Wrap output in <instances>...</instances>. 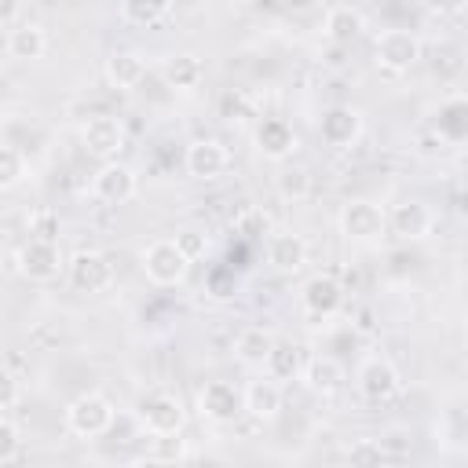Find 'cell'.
Masks as SVG:
<instances>
[{
  "label": "cell",
  "mask_w": 468,
  "mask_h": 468,
  "mask_svg": "<svg viewBox=\"0 0 468 468\" xmlns=\"http://www.w3.org/2000/svg\"><path fill=\"white\" fill-rule=\"evenodd\" d=\"M431 208L424 201H402L388 212V227L402 238V241H420L431 234Z\"/></svg>",
  "instance_id": "cell-19"
},
{
  "label": "cell",
  "mask_w": 468,
  "mask_h": 468,
  "mask_svg": "<svg viewBox=\"0 0 468 468\" xmlns=\"http://www.w3.org/2000/svg\"><path fill=\"white\" fill-rule=\"evenodd\" d=\"M186 457H190V450H186V439H179V431L176 435H154L146 453H143V461H150V464H176Z\"/></svg>",
  "instance_id": "cell-27"
},
{
  "label": "cell",
  "mask_w": 468,
  "mask_h": 468,
  "mask_svg": "<svg viewBox=\"0 0 468 468\" xmlns=\"http://www.w3.org/2000/svg\"><path fill=\"white\" fill-rule=\"evenodd\" d=\"M322 33L329 44L336 48H347L351 40H358L366 33V15L355 7V4H333L322 18Z\"/></svg>",
  "instance_id": "cell-16"
},
{
  "label": "cell",
  "mask_w": 468,
  "mask_h": 468,
  "mask_svg": "<svg viewBox=\"0 0 468 468\" xmlns=\"http://www.w3.org/2000/svg\"><path fill=\"white\" fill-rule=\"evenodd\" d=\"M18 450H22V431L15 424V413H4L0 417V464H15Z\"/></svg>",
  "instance_id": "cell-31"
},
{
  "label": "cell",
  "mask_w": 468,
  "mask_h": 468,
  "mask_svg": "<svg viewBox=\"0 0 468 468\" xmlns=\"http://www.w3.org/2000/svg\"><path fill=\"white\" fill-rule=\"evenodd\" d=\"M197 410L205 420L212 424H234L241 413H245V391H238L234 384L227 380H208L201 391H197Z\"/></svg>",
  "instance_id": "cell-7"
},
{
  "label": "cell",
  "mask_w": 468,
  "mask_h": 468,
  "mask_svg": "<svg viewBox=\"0 0 468 468\" xmlns=\"http://www.w3.org/2000/svg\"><path fill=\"white\" fill-rule=\"evenodd\" d=\"M282 4H285L289 11H311V7L318 4V0H282Z\"/></svg>",
  "instance_id": "cell-39"
},
{
  "label": "cell",
  "mask_w": 468,
  "mask_h": 468,
  "mask_svg": "<svg viewBox=\"0 0 468 468\" xmlns=\"http://www.w3.org/2000/svg\"><path fill=\"white\" fill-rule=\"evenodd\" d=\"M234 230L245 234V238H260V234L271 230V216H267L263 208H245V212L234 219Z\"/></svg>",
  "instance_id": "cell-32"
},
{
  "label": "cell",
  "mask_w": 468,
  "mask_h": 468,
  "mask_svg": "<svg viewBox=\"0 0 468 468\" xmlns=\"http://www.w3.org/2000/svg\"><path fill=\"white\" fill-rule=\"evenodd\" d=\"M267 377H274V380H292V377H300L303 373V358H300V347L296 344H289V340H274V347H271V358H267Z\"/></svg>",
  "instance_id": "cell-26"
},
{
  "label": "cell",
  "mask_w": 468,
  "mask_h": 468,
  "mask_svg": "<svg viewBox=\"0 0 468 468\" xmlns=\"http://www.w3.org/2000/svg\"><path fill=\"white\" fill-rule=\"evenodd\" d=\"M176 241H179V249H183L190 260H201V256L208 252V234H201V230H194V227L179 230V234H176Z\"/></svg>",
  "instance_id": "cell-35"
},
{
  "label": "cell",
  "mask_w": 468,
  "mask_h": 468,
  "mask_svg": "<svg viewBox=\"0 0 468 468\" xmlns=\"http://www.w3.org/2000/svg\"><path fill=\"white\" fill-rule=\"evenodd\" d=\"M274 340H278V336H274L271 329H263V325H249V329L238 333V340H234V355H238L241 366H249V369H263L267 358H271Z\"/></svg>",
  "instance_id": "cell-21"
},
{
  "label": "cell",
  "mask_w": 468,
  "mask_h": 468,
  "mask_svg": "<svg viewBox=\"0 0 468 468\" xmlns=\"http://www.w3.org/2000/svg\"><path fill=\"white\" fill-rule=\"evenodd\" d=\"M285 406V395H282V380L274 377H260V380H249L245 384V413L260 424H271Z\"/></svg>",
  "instance_id": "cell-15"
},
{
  "label": "cell",
  "mask_w": 468,
  "mask_h": 468,
  "mask_svg": "<svg viewBox=\"0 0 468 468\" xmlns=\"http://www.w3.org/2000/svg\"><path fill=\"white\" fill-rule=\"evenodd\" d=\"M161 77H165V84L176 88V91H194V88L205 80V66H201L197 55L179 51V55H168V58H165Z\"/></svg>",
  "instance_id": "cell-24"
},
{
  "label": "cell",
  "mask_w": 468,
  "mask_h": 468,
  "mask_svg": "<svg viewBox=\"0 0 468 468\" xmlns=\"http://www.w3.org/2000/svg\"><path fill=\"white\" fill-rule=\"evenodd\" d=\"M190 263L194 260L179 249L176 238H157V241H150L143 249V271H146V278L154 285H179L186 278Z\"/></svg>",
  "instance_id": "cell-2"
},
{
  "label": "cell",
  "mask_w": 468,
  "mask_h": 468,
  "mask_svg": "<svg viewBox=\"0 0 468 468\" xmlns=\"http://www.w3.org/2000/svg\"><path fill=\"white\" fill-rule=\"evenodd\" d=\"M388 230V216L380 205L373 201H347L340 208V234L351 238V241H377L380 234Z\"/></svg>",
  "instance_id": "cell-9"
},
{
  "label": "cell",
  "mask_w": 468,
  "mask_h": 468,
  "mask_svg": "<svg viewBox=\"0 0 468 468\" xmlns=\"http://www.w3.org/2000/svg\"><path fill=\"white\" fill-rule=\"evenodd\" d=\"M453 212H457L461 219H468V186H461V190L453 194Z\"/></svg>",
  "instance_id": "cell-38"
},
{
  "label": "cell",
  "mask_w": 468,
  "mask_h": 468,
  "mask_svg": "<svg viewBox=\"0 0 468 468\" xmlns=\"http://www.w3.org/2000/svg\"><path fill=\"white\" fill-rule=\"evenodd\" d=\"M66 260L58 252V241L51 238H29L18 249V274H26L29 282H55L62 274Z\"/></svg>",
  "instance_id": "cell-6"
},
{
  "label": "cell",
  "mask_w": 468,
  "mask_h": 468,
  "mask_svg": "<svg viewBox=\"0 0 468 468\" xmlns=\"http://www.w3.org/2000/svg\"><path fill=\"white\" fill-rule=\"evenodd\" d=\"M18 15H22V0H0V26L4 29H15Z\"/></svg>",
  "instance_id": "cell-36"
},
{
  "label": "cell",
  "mask_w": 468,
  "mask_h": 468,
  "mask_svg": "<svg viewBox=\"0 0 468 468\" xmlns=\"http://www.w3.org/2000/svg\"><path fill=\"white\" fill-rule=\"evenodd\" d=\"M29 176V161L18 146H0V190H15Z\"/></svg>",
  "instance_id": "cell-30"
},
{
  "label": "cell",
  "mask_w": 468,
  "mask_h": 468,
  "mask_svg": "<svg viewBox=\"0 0 468 468\" xmlns=\"http://www.w3.org/2000/svg\"><path fill=\"white\" fill-rule=\"evenodd\" d=\"M373 55H377V66L388 69V73H406L410 66H417L420 58V40L417 33L410 29H384L373 44Z\"/></svg>",
  "instance_id": "cell-5"
},
{
  "label": "cell",
  "mask_w": 468,
  "mask_h": 468,
  "mask_svg": "<svg viewBox=\"0 0 468 468\" xmlns=\"http://www.w3.org/2000/svg\"><path fill=\"white\" fill-rule=\"evenodd\" d=\"M48 51V33L37 22H22L15 29H7V55L15 62H37Z\"/></svg>",
  "instance_id": "cell-23"
},
{
  "label": "cell",
  "mask_w": 468,
  "mask_h": 468,
  "mask_svg": "<svg viewBox=\"0 0 468 468\" xmlns=\"http://www.w3.org/2000/svg\"><path fill=\"white\" fill-rule=\"evenodd\" d=\"M267 263L282 274H296L307 263V241L292 230H278L267 238Z\"/></svg>",
  "instance_id": "cell-20"
},
{
  "label": "cell",
  "mask_w": 468,
  "mask_h": 468,
  "mask_svg": "<svg viewBox=\"0 0 468 468\" xmlns=\"http://www.w3.org/2000/svg\"><path fill=\"white\" fill-rule=\"evenodd\" d=\"M296 146H300V139H296V132H292L289 121H282V117H267V121L256 124V150H260L263 157H271V161H285V157L296 154Z\"/></svg>",
  "instance_id": "cell-17"
},
{
  "label": "cell",
  "mask_w": 468,
  "mask_h": 468,
  "mask_svg": "<svg viewBox=\"0 0 468 468\" xmlns=\"http://www.w3.org/2000/svg\"><path fill=\"white\" fill-rule=\"evenodd\" d=\"M318 135H322L325 146L344 150V146H351V143L362 135V113H358L355 106H347V102L329 106V110L322 113V121H318Z\"/></svg>",
  "instance_id": "cell-13"
},
{
  "label": "cell",
  "mask_w": 468,
  "mask_h": 468,
  "mask_svg": "<svg viewBox=\"0 0 468 468\" xmlns=\"http://www.w3.org/2000/svg\"><path fill=\"white\" fill-rule=\"evenodd\" d=\"M91 194L99 201H106V205H124V201H132L139 194V179H135V172L128 165H121L113 157V161H102L99 172L91 176Z\"/></svg>",
  "instance_id": "cell-8"
},
{
  "label": "cell",
  "mask_w": 468,
  "mask_h": 468,
  "mask_svg": "<svg viewBox=\"0 0 468 468\" xmlns=\"http://www.w3.org/2000/svg\"><path fill=\"white\" fill-rule=\"evenodd\" d=\"M439 139L446 143H464L468 139V95H453L439 106Z\"/></svg>",
  "instance_id": "cell-25"
},
{
  "label": "cell",
  "mask_w": 468,
  "mask_h": 468,
  "mask_svg": "<svg viewBox=\"0 0 468 468\" xmlns=\"http://www.w3.org/2000/svg\"><path fill=\"white\" fill-rule=\"evenodd\" d=\"M29 234L33 238H58V216L51 212V208H37L33 216H29Z\"/></svg>",
  "instance_id": "cell-34"
},
{
  "label": "cell",
  "mask_w": 468,
  "mask_h": 468,
  "mask_svg": "<svg viewBox=\"0 0 468 468\" xmlns=\"http://www.w3.org/2000/svg\"><path fill=\"white\" fill-rule=\"evenodd\" d=\"M274 190L285 197V201H303L311 194V172L303 165H285L278 176H274Z\"/></svg>",
  "instance_id": "cell-29"
},
{
  "label": "cell",
  "mask_w": 468,
  "mask_h": 468,
  "mask_svg": "<svg viewBox=\"0 0 468 468\" xmlns=\"http://www.w3.org/2000/svg\"><path fill=\"white\" fill-rule=\"evenodd\" d=\"M230 168V150L219 139H194L186 146V172L194 179H219Z\"/></svg>",
  "instance_id": "cell-14"
},
{
  "label": "cell",
  "mask_w": 468,
  "mask_h": 468,
  "mask_svg": "<svg viewBox=\"0 0 468 468\" xmlns=\"http://www.w3.org/2000/svg\"><path fill=\"white\" fill-rule=\"evenodd\" d=\"M428 7H431L435 15H446V18H453V15L468 11V0H428Z\"/></svg>",
  "instance_id": "cell-37"
},
{
  "label": "cell",
  "mask_w": 468,
  "mask_h": 468,
  "mask_svg": "<svg viewBox=\"0 0 468 468\" xmlns=\"http://www.w3.org/2000/svg\"><path fill=\"white\" fill-rule=\"evenodd\" d=\"M300 303L311 318H333L340 307H344V285L333 278V274H311L300 289Z\"/></svg>",
  "instance_id": "cell-12"
},
{
  "label": "cell",
  "mask_w": 468,
  "mask_h": 468,
  "mask_svg": "<svg viewBox=\"0 0 468 468\" xmlns=\"http://www.w3.org/2000/svg\"><path fill=\"white\" fill-rule=\"evenodd\" d=\"M66 274H69V285L77 292H106L113 285V263L99 249L73 252L69 263H66Z\"/></svg>",
  "instance_id": "cell-4"
},
{
  "label": "cell",
  "mask_w": 468,
  "mask_h": 468,
  "mask_svg": "<svg viewBox=\"0 0 468 468\" xmlns=\"http://www.w3.org/2000/svg\"><path fill=\"white\" fill-rule=\"evenodd\" d=\"M347 461L351 464H380V461H388V453H384L380 439H358V442H351Z\"/></svg>",
  "instance_id": "cell-33"
},
{
  "label": "cell",
  "mask_w": 468,
  "mask_h": 468,
  "mask_svg": "<svg viewBox=\"0 0 468 468\" xmlns=\"http://www.w3.org/2000/svg\"><path fill=\"white\" fill-rule=\"evenodd\" d=\"M300 380H303V388H307L311 395L329 399V395H336V391L344 388V366H340L333 355H311V358L303 362Z\"/></svg>",
  "instance_id": "cell-18"
},
{
  "label": "cell",
  "mask_w": 468,
  "mask_h": 468,
  "mask_svg": "<svg viewBox=\"0 0 468 468\" xmlns=\"http://www.w3.org/2000/svg\"><path fill=\"white\" fill-rule=\"evenodd\" d=\"M106 80L110 88H121V91H132L146 80V58L139 51H113L106 58Z\"/></svg>",
  "instance_id": "cell-22"
},
{
  "label": "cell",
  "mask_w": 468,
  "mask_h": 468,
  "mask_svg": "<svg viewBox=\"0 0 468 468\" xmlns=\"http://www.w3.org/2000/svg\"><path fill=\"white\" fill-rule=\"evenodd\" d=\"M80 139H84V150L95 154V157H102V161H113L124 150V143H128L124 124L117 117H110V113L88 117V124L80 128Z\"/></svg>",
  "instance_id": "cell-10"
},
{
  "label": "cell",
  "mask_w": 468,
  "mask_h": 468,
  "mask_svg": "<svg viewBox=\"0 0 468 468\" xmlns=\"http://www.w3.org/2000/svg\"><path fill=\"white\" fill-rule=\"evenodd\" d=\"M358 391L369 402H388V399H395L402 391V377L388 358L373 355V358H366L358 366Z\"/></svg>",
  "instance_id": "cell-11"
},
{
  "label": "cell",
  "mask_w": 468,
  "mask_h": 468,
  "mask_svg": "<svg viewBox=\"0 0 468 468\" xmlns=\"http://www.w3.org/2000/svg\"><path fill=\"white\" fill-rule=\"evenodd\" d=\"M344 4H355V0H344Z\"/></svg>",
  "instance_id": "cell-40"
},
{
  "label": "cell",
  "mask_w": 468,
  "mask_h": 468,
  "mask_svg": "<svg viewBox=\"0 0 468 468\" xmlns=\"http://www.w3.org/2000/svg\"><path fill=\"white\" fill-rule=\"evenodd\" d=\"M172 11V0H121V15L132 26H157Z\"/></svg>",
  "instance_id": "cell-28"
},
{
  "label": "cell",
  "mask_w": 468,
  "mask_h": 468,
  "mask_svg": "<svg viewBox=\"0 0 468 468\" xmlns=\"http://www.w3.org/2000/svg\"><path fill=\"white\" fill-rule=\"evenodd\" d=\"M113 420H117V410L99 391H84L66 406V428L77 439H99L113 428Z\"/></svg>",
  "instance_id": "cell-1"
},
{
  "label": "cell",
  "mask_w": 468,
  "mask_h": 468,
  "mask_svg": "<svg viewBox=\"0 0 468 468\" xmlns=\"http://www.w3.org/2000/svg\"><path fill=\"white\" fill-rule=\"evenodd\" d=\"M135 413H139V424L150 435H176L186 424V410H183V402L172 391H150V395H143Z\"/></svg>",
  "instance_id": "cell-3"
}]
</instances>
